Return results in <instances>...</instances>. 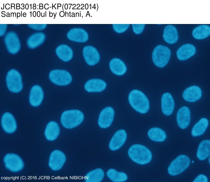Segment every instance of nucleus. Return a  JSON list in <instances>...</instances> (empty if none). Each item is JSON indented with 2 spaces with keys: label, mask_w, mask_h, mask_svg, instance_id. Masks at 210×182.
Returning a JSON list of instances; mask_svg holds the SVG:
<instances>
[{
  "label": "nucleus",
  "mask_w": 210,
  "mask_h": 182,
  "mask_svg": "<svg viewBox=\"0 0 210 182\" xmlns=\"http://www.w3.org/2000/svg\"><path fill=\"white\" fill-rule=\"evenodd\" d=\"M59 133L60 128L58 124L54 121H51L46 126L44 135L47 140L52 141L57 138Z\"/></svg>",
  "instance_id": "4be33fe9"
},
{
  "label": "nucleus",
  "mask_w": 210,
  "mask_h": 182,
  "mask_svg": "<svg viewBox=\"0 0 210 182\" xmlns=\"http://www.w3.org/2000/svg\"><path fill=\"white\" fill-rule=\"evenodd\" d=\"M132 25L134 32L136 34H139L141 33L143 31L145 25L144 24H132Z\"/></svg>",
  "instance_id": "72a5a7b5"
},
{
  "label": "nucleus",
  "mask_w": 210,
  "mask_h": 182,
  "mask_svg": "<svg viewBox=\"0 0 210 182\" xmlns=\"http://www.w3.org/2000/svg\"><path fill=\"white\" fill-rule=\"evenodd\" d=\"M0 36H3L7 30V25L6 24H0Z\"/></svg>",
  "instance_id": "e433bc0d"
},
{
  "label": "nucleus",
  "mask_w": 210,
  "mask_h": 182,
  "mask_svg": "<svg viewBox=\"0 0 210 182\" xmlns=\"http://www.w3.org/2000/svg\"><path fill=\"white\" fill-rule=\"evenodd\" d=\"M192 163H194V160H192Z\"/></svg>",
  "instance_id": "58836bf2"
},
{
  "label": "nucleus",
  "mask_w": 210,
  "mask_h": 182,
  "mask_svg": "<svg viewBox=\"0 0 210 182\" xmlns=\"http://www.w3.org/2000/svg\"><path fill=\"white\" fill-rule=\"evenodd\" d=\"M210 141L205 140L199 144L197 150L196 156L200 160H204L210 156Z\"/></svg>",
  "instance_id": "393cba45"
},
{
  "label": "nucleus",
  "mask_w": 210,
  "mask_h": 182,
  "mask_svg": "<svg viewBox=\"0 0 210 182\" xmlns=\"http://www.w3.org/2000/svg\"><path fill=\"white\" fill-rule=\"evenodd\" d=\"M161 109L163 113L166 116H169L172 113L175 106V103L171 94L168 92L164 93L161 98Z\"/></svg>",
  "instance_id": "f3484780"
},
{
  "label": "nucleus",
  "mask_w": 210,
  "mask_h": 182,
  "mask_svg": "<svg viewBox=\"0 0 210 182\" xmlns=\"http://www.w3.org/2000/svg\"><path fill=\"white\" fill-rule=\"evenodd\" d=\"M67 37L71 41L84 43L88 40V35L87 32L83 29L74 28L69 31L67 33Z\"/></svg>",
  "instance_id": "6ab92c4d"
},
{
  "label": "nucleus",
  "mask_w": 210,
  "mask_h": 182,
  "mask_svg": "<svg viewBox=\"0 0 210 182\" xmlns=\"http://www.w3.org/2000/svg\"><path fill=\"white\" fill-rule=\"evenodd\" d=\"M210 34V27L208 25H200L193 30L192 35L195 38L202 39L208 37Z\"/></svg>",
  "instance_id": "c756f323"
},
{
  "label": "nucleus",
  "mask_w": 210,
  "mask_h": 182,
  "mask_svg": "<svg viewBox=\"0 0 210 182\" xmlns=\"http://www.w3.org/2000/svg\"><path fill=\"white\" fill-rule=\"evenodd\" d=\"M65 154L61 151L55 150L51 154L49 160V166L53 170L60 169L66 161Z\"/></svg>",
  "instance_id": "9b49d317"
},
{
  "label": "nucleus",
  "mask_w": 210,
  "mask_h": 182,
  "mask_svg": "<svg viewBox=\"0 0 210 182\" xmlns=\"http://www.w3.org/2000/svg\"><path fill=\"white\" fill-rule=\"evenodd\" d=\"M208 179L206 175L203 174L198 175L194 179V182H208Z\"/></svg>",
  "instance_id": "c9c22d12"
},
{
  "label": "nucleus",
  "mask_w": 210,
  "mask_h": 182,
  "mask_svg": "<svg viewBox=\"0 0 210 182\" xmlns=\"http://www.w3.org/2000/svg\"><path fill=\"white\" fill-rule=\"evenodd\" d=\"M127 138L125 130L121 129L117 131L111 138L109 144V148L115 151L119 149L124 144Z\"/></svg>",
  "instance_id": "4468645a"
},
{
  "label": "nucleus",
  "mask_w": 210,
  "mask_h": 182,
  "mask_svg": "<svg viewBox=\"0 0 210 182\" xmlns=\"http://www.w3.org/2000/svg\"><path fill=\"white\" fill-rule=\"evenodd\" d=\"M106 175L110 180L114 182H124L128 178V176L125 173L118 172L113 169L107 171Z\"/></svg>",
  "instance_id": "2f4dec72"
},
{
  "label": "nucleus",
  "mask_w": 210,
  "mask_h": 182,
  "mask_svg": "<svg viewBox=\"0 0 210 182\" xmlns=\"http://www.w3.org/2000/svg\"><path fill=\"white\" fill-rule=\"evenodd\" d=\"M208 125V120L205 118H201L194 125L191 131V135L194 137L202 135L206 131Z\"/></svg>",
  "instance_id": "cd10ccee"
},
{
  "label": "nucleus",
  "mask_w": 210,
  "mask_h": 182,
  "mask_svg": "<svg viewBox=\"0 0 210 182\" xmlns=\"http://www.w3.org/2000/svg\"><path fill=\"white\" fill-rule=\"evenodd\" d=\"M114 116V111L111 107H107L100 112L98 121V124L101 128H107L111 125Z\"/></svg>",
  "instance_id": "f8f14e48"
},
{
  "label": "nucleus",
  "mask_w": 210,
  "mask_h": 182,
  "mask_svg": "<svg viewBox=\"0 0 210 182\" xmlns=\"http://www.w3.org/2000/svg\"><path fill=\"white\" fill-rule=\"evenodd\" d=\"M106 86V83L102 79H92L86 82L84 88L89 92H100L105 89Z\"/></svg>",
  "instance_id": "aec40b11"
},
{
  "label": "nucleus",
  "mask_w": 210,
  "mask_h": 182,
  "mask_svg": "<svg viewBox=\"0 0 210 182\" xmlns=\"http://www.w3.org/2000/svg\"><path fill=\"white\" fill-rule=\"evenodd\" d=\"M49 78L52 83L59 86L68 85L72 80V77L70 73L64 70H52L49 73Z\"/></svg>",
  "instance_id": "0eeeda50"
},
{
  "label": "nucleus",
  "mask_w": 210,
  "mask_h": 182,
  "mask_svg": "<svg viewBox=\"0 0 210 182\" xmlns=\"http://www.w3.org/2000/svg\"><path fill=\"white\" fill-rule=\"evenodd\" d=\"M190 163V159L187 156L180 155L171 163L168 168V172L172 176L178 175L186 169Z\"/></svg>",
  "instance_id": "423d86ee"
},
{
  "label": "nucleus",
  "mask_w": 210,
  "mask_h": 182,
  "mask_svg": "<svg viewBox=\"0 0 210 182\" xmlns=\"http://www.w3.org/2000/svg\"><path fill=\"white\" fill-rule=\"evenodd\" d=\"M56 52L59 58L64 62H68L72 58L73 53L72 49L68 45L62 44L58 46Z\"/></svg>",
  "instance_id": "5701e85b"
},
{
  "label": "nucleus",
  "mask_w": 210,
  "mask_h": 182,
  "mask_svg": "<svg viewBox=\"0 0 210 182\" xmlns=\"http://www.w3.org/2000/svg\"><path fill=\"white\" fill-rule=\"evenodd\" d=\"M5 167L13 172H17L24 168V163L22 158L18 155L10 153L6 154L4 158Z\"/></svg>",
  "instance_id": "6e6552de"
},
{
  "label": "nucleus",
  "mask_w": 210,
  "mask_h": 182,
  "mask_svg": "<svg viewBox=\"0 0 210 182\" xmlns=\"http://www.w3.org/2000/svg\"><path fill=\"white\" fill-rule=\"evenodd\" d=\"M128 100L132 107L139 113L145 114L149 109V103L148 98L139 90L131 91L128 96Z\"/></svg>",
  "instance_id": "f03ea898"
},
{
  "label": "nucleus",
  "mask_w": 210,
  "mask_h": 182,
  "mask_svg": "<svg viewBox=\"0 0 210 182\" xmlns=\"http://www.w3.org/2000/svg\"><path fill=\"white\" fill-rule=\"evenodd\" d=\"M82 53L85 60L88 65L93 66L99 62L100 55L94 47L91 46H85L83 49Z\"/></svg>",
  "instance_id": "2eb2a0df"
},
{
  "label": "nucleus",
  "mask_w": 210,
  "mask_h": 182,
  "mask_svg": "<svg viewBox=\"0 0 210 182\" xmlns=\"http://www.w3.org/2000/svg\"><path fill=\"white\" fill-rule=\"evenodd\" d=\"M28 26L30 28L36 30H42L46 27V24H29Z\"/></svg>",
  "instance_id": "f704fd0d"
},
{
  "label": "nucleus",
  "mask_w": 210,
  "mask_h": 182,
  "mask_svg": "<svg viewBox=\"0 0 210 182\" xmlns=\"http://www.w3.org/2000/svg\"><path fill=\"white\" fill-rule=\"evenodd\" d=\"M190 113L189 109L184 106L180 108L176 115V121L178 127L184 129L189 126L190 120Z\"/></svg>",
  "instance_id": "dca6fc26"
},
{
  "label": "nucleus",
  "mask_w": 210,
  "mask_h": 182,
  "mask_svg": "<svg viewBox=\"0 0 210 182\" xmlns=\"http://www.w3.org/2000/svg\"><path fill=\"white\" fill-rule=\"evenodd\" d=\"M195 52L196 49L194 45L190 44H186L178 49L176 55L179 60L184 61L193 56Z\"/></svg>",
  "instance_id": "412c9836"
},
{
  "label": "nucleus",
  "mask_w": 210,
  "mask_h": 182,
  "mask_svg": "<svg viewBox=\"0 0 210 182\" xmlns=\"http://www.w3.org/2000/svg\"><path fill=\"white\" fill-rule=\"evenodd\" d=\"M109 66L111 71L117 75H122L127 70V67L124 62L118 58L112 59L110 62Z\"/></svg>",
  "instance_id": "a878e982"
},
{
  "label": "nucleus",
  "mask_w": 210,
  "mask_h": 182,
  "mask_svg": "<svg viewBox=\"0 0 210 182\" xmlns=\"http://www.w3.org/2000/svg\"><path fill=\"white\" fill-rule=\"evenodd\" d=\"M104 172L100 168H98L88 173L85 177L86 182H100L104 178Z\"/></svg>",
  "instance_id": "7c9ffc66"
},
{
  "label": "nucleus",
  "mask_w": 210,
  "mask_h": 182,
  "mask_svg": "<svg viewBox=\"0 0 210 182\" xmlns=\"http://www.w3.org/2000/svg\"><path fill=\"white\" fill-rule=\"evenodd\" d=\"M129 25V24H113L112 26L113 29L116 32L118 33H122L126 31Z\"/></svg>",
  "instance_id": "473e14b6"
},
{
  "label": "nucleus",
  "mask_w": 210,
  "mask_h": 182,
  "mask_svg": "<svg viewBox=\"0 0 210 182\" xmlns=\"http://www.w3.org/2000/svg\"><path fill=\"white\" fill-rule=\"evenodd\" d=\"M202 94L201 88L198 86H190L186 88L182 94V97L186 101L194 102L199 100Z\"/></svg>",
  "instance_id": "a211bd4d"
},
{
  "label": "nucleus",
  "mask_w": 210,
  "mask_h": 182,
  "mask_svg": "<svg viewBox=\"0 0 210 182\" xmlns=\"http://www.w3.org/2000/svg\"><path fill=\"white\" fill-rule=\"evenodd\" d=\"M5 82L8 89L13 93H19L23 89L22 75L16 69H12L8 71L5 77Z\"/></svg>",
  "instance_id": "7ed1b4c3"
},
{
  "label": "nucleus",
  "mask_w": 210,
  "mask_h": 182,
  "mask_svg": "<svg viewBox=\"0 0 210 182\" xmlns=\"http://www.w3.org/2000/svg\"><path fill=\"white\" fill-rule=\"evenodd\" d=\"M170 55L171 52L168 47L163 45H158L153 51V61L157 67L160 68L164 67L168 63Z\"/></svg>",
  "instance_id": "39448f33"
},
{
  "label": "nucleus",
  "mask_w": 210,
  "mask_h": 182,
  "mask_svg": "<svg viewBox=\"0 0 210 182\" xmlns=\"http://www.w3.org/2000/svg\"><path fill=\"white\" fill-rule=\"evenodd\" d=\"M128 154L133 162L142 165L149 163L152 158L150 151L145 146L140 144L132 145L128 150Z\"/></svg>",
  "instance_id": "f257e3e1"
},
{
  "label": "nucleus",
  "mask_w": 210,
  "mask_h": 182,
  "mask_svg": "<svg viewBox=\"0 0 210 182\" xmlns=\"http://www.w3.org/2000/svg\"><path fill=\"white\" fill-rule=\"evenodd\" d=\"M44 98V92L42 87L35 84L31 88L28 96V102L33 107L39 106L42 103Z\"/></svg>",
  "instance_id": "1a4fd4ad"
},
{
  "label": "nucleus",
  "mask_w": 210,
  "mask_h": 182,
  "mask_svg": "<svg viewBox=\"0 0 210 182\" xmlns=\"http://www.w3.org/2000/svg\"><path fill=\"white\" fill-rule=\"evenodd\" d=\"M208 163H209L210 164V158L209 156V157L208 160Z\"/></svg>",
  "instance_id": "4c0bfd02"
},
{
  "label": "nucleus",
  "mask_w": 210,
  "mask_h": 182,
  "mask_svg": "<svg viewBox=\"0 0 210 182\" xmlns=\"http://www.w3.org/2000/svg\"><path fill=\"white\" fill-rule=\"evenodd\" d=\"M2 128L6 133H11L17 128V124L14 115L10 112H6L2 115L1 119Z\"/></svg>",
  "instance_id": "ddd939ff"
},
{
  "label": "nucleus",
  "mask_w": 210,
  "mask_h": 182,
  "mask_svg": "<svg viewBox=\"0 0 210 182\" xmlns=\"http://www.w3.org/2000/svg\"><path fill=\"white\" fill-rule=\"evenodd\" d=\"M4 42L8 51L11 54H16L20 49L21 44L19 37L14 31L7 33L4 37Z\"/></svg>",
  "instance_id": "9d476101"
},
{
  "label": "nucleus",
  "mask_w": 210,
  "mask_h": 182,
  "mask_svg": "<svg viewBox=\"0 0 210 182\" xmlns=\"http://www.w3.org/2000/svg\"><path fill=\"white\" fill-rule=\"evenodd\" d=\"M147 134L151 140L156 142H163L166 138L165 131L158 127H154L150 129L148 131Z\"/></svg>",
  "instance_id": "c85d7f7f"
},
{
  "label": "nucleus",
  "mask_w": 210,
  "mask_h": 182,
  "mask_svg": "<svg viewBox=\"0 0 210 182\" xmlns=\"http://www.w3.org/2000/svg\"><path fill=\"white\" fill-rule=\"evenodd\" d=\"M84 118L83 113L78 110L64 111L62 114L60 121L62 125L67 129H72L79 125Z\"/></svg>",
  "instance_id": "20e7f679"
},
{
  "label": "nucleus",
  "mask_w": 210,
  "mask_h": 182,
  "mask_svg": "<svg viewBox=\"0 0 210 182\" xmlns=\"http://www.w3.org/2000/svg\"><path fill=\"white\" fill-rule=\"evenodd\" d=\"M163 37L164 40L169 44L176 42L178 39V35L175 27L172 25L166 26L164 30Z\"/></svg>",
  "instance_id": "b1692460"
},
{
  "label": "nucleus",
  "mask_w": 210,
  "mask_h": 182,
  "mask_svg": "<svg viewBox=\"0 0 210 182\" xmlns=\"http://www.w3.org/2000/svg\"><path fill=\"white\" fill-rule=\"evenodd\" d=\"M46 36L41 32L34 33L28 38L27 44L28 47L31 49L35 48L42 44L44 41Z\"/></svg>",
  "instance_id": "bb28decb"
}]
</instances>
